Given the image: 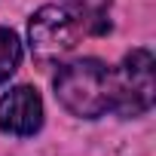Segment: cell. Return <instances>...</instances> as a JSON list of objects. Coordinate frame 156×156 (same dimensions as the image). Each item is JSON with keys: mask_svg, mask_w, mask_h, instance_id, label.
<instances>
[{"mask_svg": "<svg viewBox=\"0 0 156 156\" xmlns=\"http://www.w3.org/2000/svg\"><path fill=\"white\" fill-rule=\"evenodd\" d=\"M55 95L73 116H101L104 110H110V67H104L98 58L64 64L55 76Z\"/></svg>", "mask_w": 156, "mask_h": 156, "instance_id": "obj_1", "label": "cell"}, {"mask_svg": "<svg viewBox=\"0 0 156 156\" xmlns=\"http://www.w3.org/2000/svg\"><path fill=\"white\" fill-rule=\"evenodd\" d=\"M153 52L135 49L122 58L116 70H110V110L119 116H141L153 107Z\"/></svg>", "mask_w": 156, "mask_h": 156, "instance_id": "obj_2", "label": "cell"}, {"mask_svg": "<svg viewBox=\"0 0 156 156\" xmlns=\"http://www.w3.org/2000/svg\"><path fill=\"white\" fill-rule=\"evenodd\" d=\"M76 37H80V28H76V22L70 19V12L64 6H43L34 12V19L28 25L31 52L43 61L70 52L76 46Z\"/></svg>", "mask_w": 156, "mask_h": 156, "instance_id": "obj_3", "label": "cell"}, {"mask_svg": "<svg viewBox=\"0 0 156 156\" xmlns=\"http://www.w3.org/2000/svg\"><path fill=\"white\" fill-rule=\"evenodd\" d=\"M43 126V101L37 89L31 86H16L0 98V129L6 135L28 138Z\"/></svg>", "mask_w": 156, "mask_h": 156, "instance_id": "obj_4", "label": "cell"}, {"mask_svg": "<svg viewBox=\"0 0 156 156\" xmlns=\"http://www.w3.org/2000/svg\"><path fill=\"white\" fill-rule=\"evenodd\" d=\"M80 34H104L110 28V0H64Z\"/></svg>", "mask_w": 156, "mask_h": 156, "instance_id": "obj_5", "label": "cell"}, {"mask_svg": "<svg viewBox=\"0 0 156 156\" xmlns=\"http://www.w3.org/2000/svg\"><path fill=\"white\" fill-rule=\"evenodd\" d=\"M19 61H22V43H19L16 31L0 28V83H6L16 73Z\"/></svg>", "mask_w": 156, "mask_h": 156, "instance_id": "obj_6", "label": "cell"}]
</instances>
